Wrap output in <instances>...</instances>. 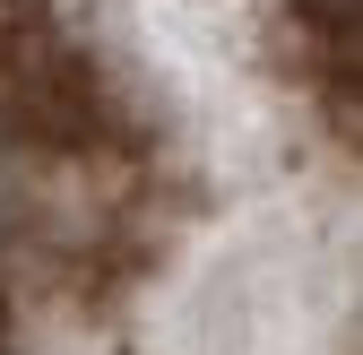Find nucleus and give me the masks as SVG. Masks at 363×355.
<instances>
[{
    "instance_id": "nucleus-1",
    "label": "nucleus",
    "mask_w": 363,
    "mask_h": 355,
    "mask_svg": "<svg viewBox=\"0 0 363 355\" xmlns=\"http://www.w3.org/2000/svg\"><path fill=\"white\" fill-rule=\"evenodd\" d=\"M0 355H354V0H0Z\"/></svg>"
}]
</instances>
